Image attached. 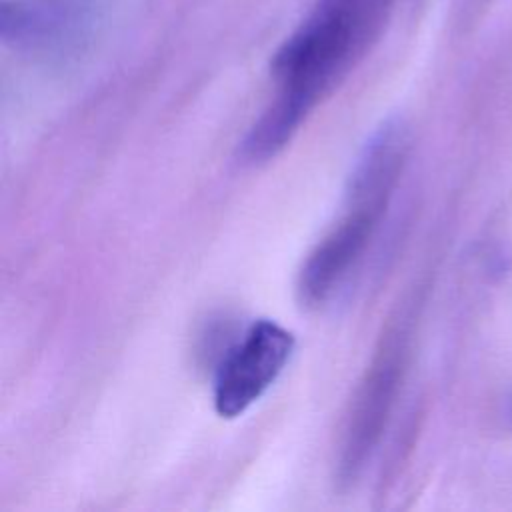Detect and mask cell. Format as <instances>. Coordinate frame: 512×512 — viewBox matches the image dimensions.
I'll return each mask as SVG.
<instances>
[{
    "instance_id": "1",
    "label": "cell",
    "mask_w": 512,
    "mask_h": 512,
    "mask_svg": "<svg viewBox=\"0 0 512 512\" xmlns=\"http://www.w3.org/2000/svg\"><path fill=\"white\" fill-rule=\"evenodd\" d=\"M390 196L346 190L344 212L318 240L300 266L296 290L306 306H322L362 262L386 210Z\"/></svg>"
},
{
    "instance_id": "2",
    "label": "cell",
    "mask_w": 512,
    "mask_h": 512,
    "mask_svg": "<svg viewBox=\"0 0 512 512\" xmlns=\"http://www.w3.org/2000/svg\"><path fill=\"white\" fill-rule=\"evenodd\" d=\"M294 344V334L282 324L254 320L218 356L212 382L216 412L236 418L256 404L284 372Z\"/></svg>"
},
{
    "instance_id": "3",
    "label": "cell",
    "mask_w": 512,
    "mask_h": 512,
    "mask_svg": "<svg viewBox=\"0 0 512 512\" xmlns=\"http://www.w3.org/2000/svg\"><path fill=\"white\" fill-rule=\"evenodd\" d=\"M400 382V346L386 344L372 360L360 382L340 440L336 476L342 484H352L370 462L386 420L390 416Z\"/></svg>"
},
{
    "instance_id": "4",
    "label": "cell",
    "mask_w": 512,
    "mask_h": 512,
    "mask_svg": "<svg viewBox=\"0 0 512 512\" xmlns=\"http://www.w3.org/2000/svg\"><path fill=\"white\" fill-rule=\"evenodd\" d=\"M88 0H0V38L34 54H60L88 30Z\"/></svg>"
}]
</instances>
